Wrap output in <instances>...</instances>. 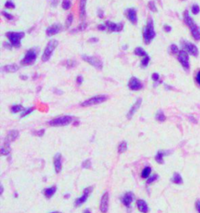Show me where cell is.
<instances>
[{
	"instance_id": "cell-1",
	"label": "cell",
	"mask_w": 200,
	"mask_h": 213,
	"mask_svg": "<svg viewBox=\"0 0 200 213\" xmlns=\"http://www.w3.org/2000/svg\"><path fill=\"white\" fill-rule=\"evenodd\" d=\"M184 21L188 27L190 28V31L192 32V37L196 41L200 40V27L195 24L193 19L190 16L188 11L185 10L184 12Z\"/></svg>"
},
{
	"instance_id": "cell-2",
	"label": "cell",
	"mask_w": 200,
	"mask_h": 213,
	"mask_svg": "<svg viewBox=\"0 0 200 213\" xmlns=\"http://www.w3.org/2000/svg\"><path fill=\"white\" fill-rule=\"evenodd\" d=\"M143 31V39L145 44H149L151 43L153 39L156 37V31L154 29V22L151 17L148 19L146 25L144 27Z\"/></svg>"
},
{
	"instance_id": "cell-3",
	"label": "cell",
	"mask_w": 200,
	"mask_h": 213,
	"mask_svg": "<svg viewBox=\"0 0 200 213\" xmlns=\"http://www.w3.org/2000/svg\"><path fill=\"white\" fill-rule=\"evenodd\" d=\"M5 35L10 41L11 46L15 48H19L21 44V40L25 36V33L23 31H9Z\"/></svg>"
},
{
	"instance_id": "cell-4",
	"label": "cell",
	"mask_w": 200,
	"mask_h": 213,
	"mask_svg": "<svg viewBox=\"0 0 200 213\" xmlns=\"http://www.w3.org/2000/svg\"><path fill=\"white\" fill-rule=\"evenodd\" d=\"M58 44H59L58 41L55 40V39H53V40H50L48 42V44L46 45L45 50L43 52L42 56V60L43 62L48 61V59H50L53 56L54 51L56 50V48H57Z\"/></svg>"
},
{
	"instance_id": "cell-5",
	"label": "cell",
	"mask_w": 200,
	"mask_h": 213,
	"mask_svg": "<svg viewBox=\"0 0 200 213\" xmlns=\"http://www.w3.org/2000/svg\"><path fill=\"white\" fill-rule=\"evenodd\" d=\"M72 117L70 116H63L52 120L48 122V124L52 127H64L70 124L72 122Z\"/></svg>"
},
{
	"instance_id": "cell-6",
	"label": "cell",
	"mask_w": 200,
	"mask_h": 213,
	"mask_svg": "<svg viewBox=\"0 0 200 213\" xmlns=\"http://www.w3.org/2000/svg\"><path fill=\"white\" fill-rule=\"evenodd\" d=\"M107 100V96L106 95H96L94 97H91L90 99H87L85 101L81 103V105L83 107L91 106V105H96L101 104Z\"/></svg>"
},
{
	"instance_id": "cell-7",
	"label": "cell",
	"mask_w": 200,
	"mask_h": 213,
	"mask_svg": "<svg viewBox=\"0 0 200 213\" xmlns=\"http://www.w3.org/2000/svg\"><path fill=\"white\" fill-rule=\"evenodd\" d=\"M36 59H37L36 52H35V49L31 48L26 52L25 56L21 60V62H20V63L23 66H30V65H32L35 63Z\"/></svg>"
},
{
	"instance_id": "cell-8",
	"label": "cell",
	"mask_w": 200,
	"mask_h": 213,
	"mask_svg": "<svg viewBox=\"0 0 200 213\" xmlns=\"http://www.w3.org/2000/svg\"><path fill=\"white\" fill-rule=\"evenodd\" d=\"M82 59H84V61H85L86 63H89L91 66L95 67L96 69L101 70L103 67V63L100 59L96 57V56H88V55H83Z\"/></svg>"
},
{
	"instance_id": "cell-9",
	"label": "cell",
	"mask_w": 200,
	"mask_h": 213,
	"mask_svg": "<svg viewBox=\"0 0 200 213\" xmlns=\"http://www.w3.org/2000/svg\"><path fill=\"white\" fill-rule=\"evenodd\" d=\"M177 59L180 63L182 64V67L184 68L185 70H188L190 68V63H189V56L188 53L186 51L184 50H180L179 53L177 54Z\"/></svg>"
},
{
	"instance_id": "cell-10",
	"label": "cell",
	"mask_w": 200,
	"mask_h": 213,
	"mask_svg": "<svg viewBox=\"0 0 200 213\" xmlns=\"http://www.w3.org/2000/svg\"><path fill=\"white\" fill-rule=\"evenodd\" d=\"M182 46L183 50L186 51L187 52L193 56H197L199 55V49L197 46L187 41H182Z\"/></svg>"
},
{
	"instance_id": "cell-11",
	"label": "cell",
	"mask_w": 200,
	"mask_h": 213,
	"mask_svg": "<svg viewBox=\"0 0 200 213\" xmlns=\"http://www.w3.org/2000/svg\"><path fill=\"white\" fill-rule=\"evenodd\" d=\"M142 87H143L142 83L141 82V80H139V78H137L135 77H132L129 80L128 88L131 91H139L142 88Z\"/></svg>"
},
{
	"instance_id": "cell-12",
	"label": "cell",
	"mask_w": 200,
	"mask_h": 213,
	"mask_svg": "<svg viewBox=\"0 0 200 213\" xmlns=\"http://www.w3.org/2000/svg\"><path fill=\"white\" fill-rule=\"evenodd\" d=\"M92 190H93V187H92V186H88V187L85 188V191H84V193H83L82 196L80 197H78V198L75 201V206L78 207V206H80V205H81L82 204H84V203L86 201H87V199H88V197H89L90 194L91 193V191H92Z\"/></svg>"
},
{
	"instance_id": "cell-13",
	"label": "cell",
	"mask_w": 200,
	"mask_h": 213,
	"mask_svg": "<svg viewBox=\"0 0 200 213\" xmlns=\"http://www.w3.org/2000/svg\"><path fill=\"white\" fill-rule=\"evenodd\" d=\"M106 27L107 30H109L111 32H120L124 28L123 23H114L112 21H106L105 23Z\"/></svg>"
},
{
	"instance_id": "cell-14",
	"label": "cell",
	"mask_w": 200,
	"mask_h": 213,
	"mask_svg": "<svg viewBox=\"0 0 200 213\" xmlns=\"http://www.w3.org/2000/svg\"><path fill=\"white\" fill-rule=\"evenodd\" d=\"M126 16L128 19V20L131 24H136L138 22V17H137V11L134 8H128L125 11Z\"/></svg>"
},
{
	"instance_id": "cell-15",
	"label": "cell",
	"mask_w": 200,
	"mask_h": 213,
	"mask_svg": "<svg viewBox=\"0 0 200 213\" xmlns=\"http://www.w3.org/2000/svg\"><path fill=\"white\" fill-rule=\"evenodd\" d=\"M109 208V193L106 192L103 194L102 197L101 198V202H100V211L102 213L107 212Z\"/></svg>"
},
{
	"instance_id": "cell-16",
	"label": "cell",
	"mask_w": 200,
	"mask_h": 213,
	"mask_svg": "<svg viewBox=\"0 0 200 213\" xmlns=\"http://www.w3.org/2000/svg\"><path fill=\"white\" fill-rule=\"evenodd\" d=\"M60 31H61V25L59 24H54L46 29V35L47 36H53L59 34Z\"/></svg>"
},
{
	"instance_id": "cell-17",
	"label": "cell",
	"mask_w": 200,
	"mask_h": 213,
	"mask_svg": "<svg viewBox=\"0 0 200 213\" xmlns=\"http://www.w3.org/2000/svg\"><path fill=\"white\" fill-rule=\"evenodd\" d=\"M141 102H142V99H141V98H139V99H137L136 101H135L134 104L131 106V108L130 109V110H129V112H128V115H127L128 119L130 120V119L132 118V116L134 115V113L138 111V109H139V108H140V106H141Z\"/></svg>"
},
{
	"instance_id": "cell-18",
	"label": "cell",
	"mask_w": 200,
	"mask_h": 213,
	"mask_svg": "<svg viewBox=\"0 0 200 213\" xmlns=\"http://www.w3.org/2000/svg\"><path fill=\"white\" fill-rule=\"evenodd\" d=\"M54 167L56 173H59L62 169V156L61 154L58 153L54 157Z\"/></svg>"
},
{
	"instance_id": "cell-19",
	"label": "cell",
	"mask_w": 200,
	"mask_h": 213,
	"mask_svg": "<svg viewBox=\"0 0 200 213\" xmlns=\"http://www.w3.org/2000/svg\"><path fill=\"white\" fill-rule=\"evenodd\" d=\"M134 199V195L132 192H128L122 198V202L127 207H130V205L132 203Z\"/></svg>"
},
{
	"instance_id": "cell-20",
	"label": "cell",
	"mask_w": 200,
	"mask_h": 213,
	"mask_svg": "<svg viewBox=\"0 0 200 213\" xmlns=\"http://www.w3.org/2000/svg\"><path fill=\"white\" fill-rule=\"evenodd\" d=\"M19 69L18 65H16L15 63L13 64H8V65H5L4 67H3L2 70L4 73H15Z\"/></svg>"
},
{
	"instance_id": "cell-21",
	"label": "cell",
	"mask_w": 200,
	"mask_h": 213,
	"mask_svg": "<svg viewBox=\"0 0 200 213\" xmlns=\"http://www.w3.org/2000/svg\"><path fill=\"white\" fill-rule=\"evenodd\" d=\"M137 207L139 210L142 213H147L149 212V207L144 200H139L137 201Z\"/></svg>"
},
{
	"instance_id": "cell-22",
	"label": "cell",
	"mask_w": 200,
	"mask_h": 213,
	"mask_svg": "<svg viewBox=\"0 0 200 213\" xmlns=\"http://www.w3.org/2000/svg\"><path fill=\"white\" fill-rule=\"evenodd\" d=\"M18 136H19L18 131H16V130L10 131L8 133V135L6 137V138H5V141H7V142H10V143L11 141H15V140L17 138V137Z\"/></svg>"
},
{
	"instance_id": "cell-23",
	"label": "cell",
	"mask_w": 200,
	"mask_h": 213,
	"mask_svg": "<svg viewBox=\"0 0 200 213\" xmlns=\"http://www.w3.org/2000/svg\"><path fill=\"white\" fill-rule=\"evenodd\" d=\"M171 181L175 184H183V179L179 173H175L171 179Z\"/></svg>"
},
{
	"instance_id": "cell-24",
	"label": "cell",
	"mask_w": 200,
	"mask_h": 213,
	"mask_svg": "<svg viewBox=\"0 0 200 213\" xmlns=\"http://www.w3.org/2000/svg\"><path fill=\"white\" fill-rule=\"evenodd\" d=\"M86 2H87V0H81L80 9H79L81 18L85 16L86 14Z\"/></svg>"
},
{
	"instance_id": "cell-25",
	"label": "cell",
	"mask_w": 200,
	"mask_h": 213,
	"mask_svg": "<svg viewBox=\"0 0 200 213\" xmlns=\"http://www.w3.org/2000/svg\"><path fill=\"white\" fill-rule=\"evenodd\" d=\"M56 186H52V187H49V188H47V189L45 190L44 194H45L46 197L50 198L51 197H53V195L56 193Z\"/></svg>"
},
{
	"instance_id": "cell-26",
	"label": "cell",
	"mask_w": 200,
	"mask_h": 213,
	"mask_svg": "<svg viewBox=\"0 0 200 213\" xmlns=\"http://www.w3.org/2000/svg\"><path fill=\"white\" fill-rule=\"evenodd\" d=\"M165 154H167V153L164 151H159L157 154H156V161L159 164H163V157H164Z\"/></svg>"
},
{
	"instance_id": "cell-27",
	"label": "cell",
	"mask_w": 200,
	"mask_h": 213,
	"mask_svg": "<svg viewBox=\"0 0 200 213\" xmlns=\"http://www.w3.org/2000/svg\"><path fill=\"white\" fill-rule=\"evenodd\" d=\"M134 54L136 55V56H148V54L143 49V48H141V47H137L135 49H134Z\"/></svg>"
},
{
	"instance_id": "cell-28",
	"label": "cell",
	"mask_w": 200,
	"mask_h": 213,
	"mask_svg": "<svg viewBox=\"0 0 200 213\" xmlns=\"http://www.w3.org/2000/svg\"><path fill=\"white\" fill-rule=\"evenodd\" d=\"M151 168L149 166H146L141 172V177L142 178H149L150 173H151Z\"/></svg>"
},
{
	"instance_id": "cell-29",
	"label": "cell",
	"mask_w": 200,
	"mask_h": 213,
	"mask_svg": "<svg viewBox=\"0 0 200 213\" xmlns=\"http://www.w3.org/2000/svg\"><path fill=\"white\" fill-rule=\"evenodd\" d=\"M127 148H128V144H127L125 141H123L118 146V152L119 153H123V152L127 151Z\"/></svg>"
},
{
	"instance_id": "cell-30",
	"label": "cell",
	"mask_w": 200,
	"mask_h": 213,
	"mask_svg": "<svg viewBox=\"0 0 200 213\" xmlns=\"http://www.w3.org/2000/svg\"><path fill=\"white\" fill-rule=\"evenodd\" d=\"M156 119L159 121V122H163L166 120V116L164 115L162 111H159L156 115Z\"/></svg>"
},
{
	"instance_id": "cell-31",
	"label": "cell",
	"mask_w": 200,
	"mask_h": 213,
	"mask_svg": "<svg viewBox=\"0 0 200 213\" xmlns=\"http://www.w3.org/2000/svg\"><path fill=\"white\" fill-rule=\"evenodd\" d=\"M71 7V2L70 0H63V3H62V8L65 10H69Z\"/></svg>"
},
{
	"instance_id": "cell-32",
	"label": "cell",
	"mask_w": 200,
	"mask_h": 213,
	"mask_svg": "<svg viewBox=\"0 0 200 213\" xmlns=\"http://www.w3.org/2000/svg\"><path fill=\"white\" fill-rule=\"evenodd\" d=\"M22 110H24V108H23L21 105H15L12 106V108H11V112H14V113L20 112Z\"/></svg>"
},
{
	"instance_id": "cell-33",
	"label": "cell",
	"mask_w": 200,
	"mask_h": 213,
	"mask_svg": "<svg viewBox=\"0 0 200 213\" xmlns=\"http://www.w3.org/2000/svg\"><path fill=\"white\" fill-rule=\"evenodd\" d=\"M73 20H74V16L72 14H70L69 16H67V20H66V22H65V25H66V27L67 28H69L70 27V25L72 24Z\"/></svg>"
},
{
	"instance_id": "cell-34",
	"label": "cell",
	"mask_w": 200,
	"mask_h": 213,
	"mask_svg": "<svg viewBox=\"0 0 200 213\" xmlns=\"http://www.w3.org/2000/svg\"><path fill=\"white\" fill-rule=\"evenodd\" d=\"M149 61H150L149 56H145L144 58H143V59H142V60H141V67H145V68L148 67V65H149Z\"/></svg>"
},
{
	"instance_id": "cell-35",
	"label": "cell",
	"mask_w": 200,
	"mask_h": 213,
	"mask_svg": "<svg viewBox=\"0 0 200 213\" xmlns=\"http://www.w3.org/2000/svg\"><path fill=\"white\" fill-rule=\"evenodd\" d=\"M34 109H35V108H34V107H32V108H28V109H24V110H23V112H22L21 115H20V116H21V117L27 116V115H29L30 113H31V112L34 111Z\"/></svg>"
},
{
	"instance_id": "cell-36",
	"label": "cell",
	"mask_w": 200,
	"mask_h": 213,
	"mask_svg": "<svg viewBox=\"0 0 200 213\" xmlns=\"http://www.w3.org/2000/svg\"><path fill=\"white\" fill-rule=\"evenodd\" d=\"M148 6L151 11L152 12H156L157 11V8H156V3H155L154 1H150L148 3Z\"/></svg>"
},
{
	"instance_id": "cell-37",
	"label": "cell",
	"mask_w": 200,
	"mask_h": 213,
	"mask_svg": "<svg viewBox=\"0 0 200 213\" xmlns=\"http://www.w3.org/2000/svg\"><path fill=\"white\" fill-rule=\"evenodd\" d=\"M170 51H171V53L173 54V55L178 54L179 52H180L176 45H171V47H170Z\"/></svg>"
},
{
	"instance_id": "cell-38",
	"label": "cell",
	"mask_w": 200,
	"mask_h": 213,
	"mask_svg": "<svg viewBox=\"0 0 200 213\" xmlns=\"http://www.w3.org/2000/svg\"><path fill=\"white\" fill-rule=\"evenodd\" d=\"M200 12V8L199 6L197 5V4H194V5L192 6V13L194 15H197L198 14H199Z\"/></svg>"
},
{
	"instance_id": "cell-39",
	"label": "cell",
	"mask_w": 200,
	"mask_h": 213,
	"mask_svg": "<svg viewBox=\"0 0 200 213\" xmlns=\"http://www.w3.org/2000/svg\"><path fill=\"white\" fill-rule=\"evenodd\" d=\"M5 8L7 9H14L15 8V4L13 1H11V0H8V1H6L5 3Z\"/></svg>"
},
{
	"instance_id": "cell-40",
	"label": "cell",
	"mask_w": 200,
	"mask_h": 213,
	"mask_svg": "<svg viewBox=\"0 0 200 213\" xmlns=\"http://www.w3.org/2000/svg\"><path fill=\"white\" fill-rule=\"evenodd\" d=\"M91 160L90 159H86L85 161H84L82 163V166L83 168H85V169H89V168L91 167Z\"/></svg>"
},
{
	"instance_id": "cell-41",
	"label": "cell",
	"mask_w": 200,
	"mask_h": 213,
	"mask_svg": "<svg viewBox=\"0 0 200 213\" xmlns=\"http://www.w3.org/2000/svg\"><path fill=\"white\" fill-rule=\"evenodd\" d=\"M152 79L153 80V81L156 83H157V84H159V80H160V75H159V73H152ZM156 84V85H157Z\"/></svg>"
},
{
	"instance_id": "cell-42",
	"label": "cell",
	"mask_w": 200,
	"mask_h": 213,
	"mask_svg": "<svg viewBox=\"0 0 200 213\" xmlns=\"http://www.w3.org/2000/svg\"><path fill=\"white\" fill-rule=\"evenodd\" d=\"M2 14H3V16H4V17H5V18L7 19V20H13V19H14V16H13L12 14H9V13L5 12V11H3Z\"/></svg>"
},
{
	"instance_id": "cell-43",
	"label": "cell",
	"mask_w": 200,
	"mask_h": 213,
	"mask_svg": "<svg viewBox=\"0 0 200 213\" xmlns=\"http://www.w3.org/2000/svg\"><path fill=\"white\" fill-rule=\"evenodd\" d=\"M158 178V176L157 175H153V176H150L149 178L147 180V184H152V182H154L155 180H156Z\"/></svg>"
},
{
	"instance_id": "cell-44",
	"label": "cell",
	"mask_w": 200,
	"mask_h": 213,
	"mask_svg": "<svg viewBox=\"0 0 200 213\" xmlns=\"http://www.w3.org/2000/svg\"><path fill=\"white\" fill-rule=\"evenodd\" d=\"M83 80H84V78L81 75H79V76H77V78H76V82H77V84H81L83 83Z\"/></svg>"
},
{
	"instance_id": "cell-45",
	"label": "cell",
	"mask_w": 200,
	"mask_h": 213,
	"mask_svg": "<svg viewBox=\"0 0 200 213\" xmlns=\"http://www.w3.org/2000/svg\"><path fill=\"white\" fill-rule=\"evenodd\" d=\"M74 64H75V62L74 61H73V60H68V61H67V67H68V68H71V67H74Z\"/></svg>"
},
{
	"instance_id": "cell-46",
	"label": "cell",
	"mask_w": 200,
	"mask_h": 213,
	"mask_svg": "<svg viewBox=\"0 0 200 213\" xmlns=\"http://www.w3.org/2000/svg\"><path fill=\"white\" fill-rule=\"evenodd\" d=\"M86 27H87V24H85V23H84V24H81L80 26L77 27V30L78 31H83V30H85Z\"/></svg>"
},
{
	"instance_id": "cell-47",
	"label": "cell",
	"mask_w": 200,
	"mask_h": 213,
	"mask_svg": "<svg viewBox=\"0 0 200 213\" xmlns=\"http://www.w3.org/2000/svg\"><path fill=\"white\" fill-rule=\"evenodd\" d=\"M97 14H98V16H99V18H103V16H104V11L102 10H99Z\"/></svg>"
},
{
	"instance_id": "cell-48",
	"label": "cell",
	"mask_w": 200,
	"mask_h": 213,
	"mask_svg": "<svg viewBox=\"0 0 200 213\" xmlns=\"http://www.w3.org/2000/svg\"><path fill=\"white\" fill-rule=\"evenodd\" d=\"M35 133L36 135L41 137V136H42L43 134H44V133H45V130H43L42 129V130H40V131H37V132H35Z\"/></svg>"
},
{
	"instance_id": "cell-49",
	"label": "cell",
	"mask_w": 200,
	"mask_h": 213,
	"mask_svg": "<svg viewBox=\"0 0 200 213\" xmlns=\"http://www.w3.org/2000/svg\"><path fill=\"white\" fill-rule=\"evenodd\" d=\"M163 29L166 32H171V30H172V27L171 26H169V25H165L164 27H163Z\"/></svg>"
},
{
	"instance_id": "cell-50",
	"label": "cell",
	"mask_w": 200,
	"mask_h": 213,
	"mask_svg": "<svg viewBox=\"0 0 200 213\" xmlns=\"http://www.w3.org/2000/svg\"><path fill=\"white\" fill-rule=\"evenodd\" d=\"M88 42L90 43H96L99 42V39H98L97 37H91V38L88 40Z\"/></svg>"
},
{
	"instance_id": "cell-51",
	"label": "cell",
	"mask_w": 200,
	"mask_h": 213,
	"mask_svg": "<svg viewBox=\"0 0 200 213\" xmlns=\"http://www.w3.org/2000/svg\"><path fill=\"white\" fill-rule=\"evenodd\" d=\"M98 29L99 31H105V30L106 29V25L105 24H100L98 26Z\"/></svg>"
},
{
	"instance_id": "cell-52",
	"label": "cell",
	"mask_w": 200,
	"mask_h": 213,
	"mask_svg": "<svg viewBox=\"0 0 200 213\" xmlns=\"http://www.w3.org/2000/svg\"><path fill=\"white\" fill-rule=\"evenodd\" d=\"M195 78H196V81H197V83L200 85V70L197 73Z\"/></svg>"
},
{
	"instance_id": "cell-53",
	"label": "cell",
	"mask_w": 200,
	"mask_h": 213,
	"mask_svg": "<svg viewBox=\"0 0 200 213\" xmlns=\"http://www.w3.org/2000/svg\"><path fill=\"white\" fill-rule=\"evenodd\" d=\"M196 208H197L199 213H200V200H199L196 202Z\"/></svg>"
},
{
	"instance_id": "cell-54",
	"label": "cell",
	"mask_w": 200,
	"mask_h": 213,
	"mask_svg": "<svg viewBox=\"0 0 200 213\" xmlns=\"http://www.w3.org/2000/svg\"><path fill=\"white\" fill-rule=\"evenodd\" d=\"M57 3H58V0H53V1H52V4H53V5H57Z\"/></svg>"
},
{
	"instance_id": "cell-55",
	"label": "cell",
	"mask_w": 200,
	"mask_h": 213,
	"mask_svg": "<svg viewBox=\"0 0 200 213\" xmlns=\"http://www.w3.org/2000/svg\"><path fill=\"white\" fill-rule=\"evenodd\" d=\"M20 78H21L23 80H27V76H24V75H22V76H20Z\"/></svg>"
},
{
	"instance_id": "cell-56",
	"label": "cell",
	"mask_w": 200,
	"mask_h": 213,
	"mask_svg": "<svg viewBox=\"0 0 200 213\" xmlns=\"http://www.w3.org/2000/svg\"><path fill=\"white\" fill-rule=\"evenodd\" d=\"M84 213H91V212H90V210H88V209H86V210H85Z\"/></svg>"
},
{
	"instance_id": "cell-57",
	"label": "cell",
	"mask_w": 200,
	"mask_h": 213,
	"mask_svg": "<svg viewBox=\"0 0 200 213\" xmlns=\"http://www.w3.org/2000/svg\"><path fill=\"white\" fill-rule=\"evenodd\" d=\"M51 213H61V212H51Z\"/></svg>"
}]
</instances>
